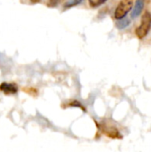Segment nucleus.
<instances>
[{
  "mask_svg": "<svg viewBox=\"0 0 151 152\" xmlns=\"http://www.w3.org/2000/svg\"><path fill=\"white\" fill-rule=\"evenodd\" d=\"M106 1H96V0H90L89 1V4L92 6V7H97V6H100L102 4H104Z\"/></svg>",
  "mask_w": 151,
  "mask_h": 152,
  "instance_id": "7",
  "label": "nucleus"
},
{
  "mask_svg": "<svg viewBox=\"0 0 151 152\" xmlns=\"http://www.w3.org/2000/svg\"><path fill=\"white\" fill-rule=\"evenodd\" d=\"M80 3H81V1H68L64 4V8H69L76 4H78Z\"/></svg>",
  "mask_w": 151,
  "mask_h": 152,
  "instance_id": "8",
  "label": "nucleus"
},
{
  "mask_svg": "<svg viewBox=\"0 0 151 152\" xmlns=\"http://www.w3.org/2000/svg\"><path fill=\"white\" fill-rule=\"evenodd\" d=\"M133 1L131 0H122L117 6L115 11V18L117 20L124 19L126 14L131 11L133 8Z\"/></svg>",
  "mask_w": 151,
  "mask_h": 152,
  "instance_id": "2",
  "label": "nucleus"
},
{
  "mask_svg": "<svg viewBox=\"0 0 151 152\" xmlns=\"http://www.w3.org/2000/svg\"><path fill=\"white\" fill-rule=\"evenodd\" d=\"M143 7H144V1H142V0H137L135 2V4H134V7H133V11H132L131 17L133 19L137 18L141 14Z\"/></svg>",
  "mask_w": 151,
  "mask_h": 152,
  "instance_id": "5",
  "label": "nucleus"
},
{
  "mask_svg": "<svg viewBox=\"0 0 151 152\" xmlns=\"http://www.w3.org/2000/svg\"><path fill=\"white\" fill-rule=\"evenodd\" d=\"M131 24V21L129 19L127 18H124V19H121V20H118L116 23V26L117 27V28L119 29H124L125 28H127L129 25Z\"/></svg>",
  "mask_w": 151,
  "mask_h": 152,
  "instance_id": "6",
  "label": "nucleus"
},
{
  "mask_svg": "<svg viewBox=\"0 0 151 152\" xmlns=\"http://www.w3.org/2000/svg\"><path fill=\"white\" fill-rule=\"evenodd\" d=\"M151 28V12H145L144 14L142 16V21L141 25L135 29V34L136 36L142 39L144 38L149 31Z\"/></svg>",
  "mask_w": 151,
  "mask_h": 152,
  "instance_id": "1",
  "label": "nucleus"
},
{
  "mask_svg": "<svg viewBox=\"0 0 151 152\" xmlns=\"http://www.w3.org/2000/svg\"><path fill=\"white\" fill-rule=\"evenodd\" d=\"M101 130L107 136H109L110 138H114V139H121L122 138V135L119 133V131L114 126H101Z\"/></svg>",
  "mask_w": 151,
  "mask_h": 152,
  "instance_id": "3",
  "label": "nucleus"
},
{
  "mask_svg": "<svg viewBox=\"0 0 151 152\" xmlns=\"http://www.w3.org/2000/svg\"><path fill=\"white\" fill-rule=\"evenodd\" d=\"M0 90L5 94H14L17 93L18 88H17V86L15 84L4 82L0 85Z\"/></svg>",
  "mask_w": 151,
  "mask_h": 152,
  "instance_id": "4",
  "label": "nucleus"
}]
</instances>
